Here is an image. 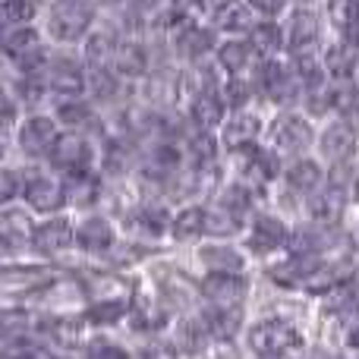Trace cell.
Masks as SVG:
<instances>
[{
	"instance_id": "cell-1",
	"label": "cell",
	"mask_w": 359,
	"mask_h": 359,
	"mask_svg": "<svg viewBox=\"0 0 359 359\" xmlns=\"http://www.w3.org/2000/svg\"><path fill=\"white\" fill-rule=\"evenodd\" d=\"M101 13L88 0H67V4L44 6L41 13V35L48 38L50 48L79 50L86 35L95 29Z\"/></svg>"
},
{
	"instance_id": "cell-2",
	"label": "cell",
	"mask_w": 359,
	"mask_h": 359,
	"mask_svg": "<svg viewBox=\"0 0 359 359\" xmlns=\"http://www.w3.org/2000/svg\"><path fill=\"white\" fill-rule=\"evenodd\" d=\"M249 82L255 92V104H271L274 111H293L299 104V95H303V86L284 57L259 60L249 73Z\"/></svg>"
},
{
	"instance_id": "cell-3",
	"label": "cell",
	"mask_w": 359,
	"mask_h": 359,
	"mask_svg": "<svg viewBox=\"0 0 359 359\" xmlns=\"http://www.w3.org/2000/svg\"><path fill=\"white\" fill-rule=\"evenodd\" d=\"M50 44L41 35V25H16L0 38V60L13 69V76H38L44 73L50 57Z\"/></svg>"
},
{
	"instance_id": "cell-4",
	"label": "cell",
	"mask_w": 359,
	"mask_h": 359,
	"mask_svg": "<svg viewBox=\"0 0 359 359\" xmlns=\"http://www.w3.org/2000/svg\"><path fill=\"white\" fill-rule=\"evenodd\" d=\"M316 123L293 107V111H274L271 120H265V136L262 142L274 149L284 161L316 151Z\"/></svg>"
},
{
	"instance_id": "cell-5",
	"label": "cell",
	"mask_w": 359,
	"mask_h": 359,
	"mask_svg": "<svg viewBox=\"0 0 359 359\" xmlns=\"http://www.w3.org/2000/svg\"><path fill=\"white\" fill-rule=\"evenodd\" d=\"M22 208L38 217H54L67 211L63 198V180L48 164H22Z\"/></svg>"
},
{
	"instance_id": "cell-6",
	"label": "cell",
	"mask_w": 359,
	"mask_h": 359,
	"mask_svg": "<svg viewBox=\"0 0 359 359\" xmlns=\"http://www.w3.org/2000/svg\"><path fill=\"white\" fill-rule=\"evenodd\" d=\"M60 126L50 117V111H32L22 114L19 126L13 130V149L25 158V164H48V155L54 149Z\"/></svg>"
},
{
	"instance_id": "cell-7",
	"label": "cell",
	"mask_w": 359,
	"mask_h": 359,
	"mask_svg": "<svg viewBox=\"0 0 359 359\" xmlns=\"http://www.w3.org/2000/svg\"><path fill=\"white\" fill-rule=\"evenodd\" d=\"M41 79L48 86L50 104L54 101H69V98H86V63H82L79 50L54 48Z\"/></svg>"
},
{
	"instance_id": "cell-8",
	"label": "cell",
	"mask_w": 359,
	"mask_h": 359,
	"mask_svg": "<svg viewBox=\"0 0 359 359\" xmlns=\"http://www.w3.org/2000/svg\"><path fill=\"white\" fill-rule=\"evenodd\" d=\"M280 29H284V57L318 54L325 44V19L318 6H290L280 19Z\"/></svg>"
},
{
	"instance_id": "cell-9",
	"label": "cell",
	"mask_w": 359,
	"mask_h": 359,
	"mask_svg": "<svg viewBox=\"0 0 359 359\" xmlns=\"http://www.w3.org/2000/svg\"><path fill=\"white\" fill-rule=\"evenodd\" d=\"M215 48H217V35L208 25V19L174 25L168 32V54L174 57V63H180V69L211 60Z\"/></svg>"
},
{
	"instance_id": "cell-10",
	"label": "cell",
	"mask_w": 359,
	"mask_h": 359,
	"mask_svg": "<svg viewBox=\"0 0 359 359\" xmlns=\"http://www.w3.org/2000/svg\"><path fill=\"white\" fill-rule=\"evenodd\" d=\"M98 145L95 139L79 136V133H60L48 155V168L57 177H73L86 170H98Z\"/></svg>"
},
{
	"instance_id": "cell-11",
	"label": "cell",
	"mask_w": 359,
	"mask_h": 359,
	"mask_svg": "<svg viewBox=\"0 0 359 359\" xmlns=\"http://www.w3.org/2000/svg\"><path fill=\"white\" fill-rule=\"evenodd\" d=\"M50 117L57 120L60 133H79V136H88L95 142H104L111 136V123L107 117L92 107L86 98H69V101H54L50 104Z\"/></svg>"
},
{
	"instance_id": "cell-12",
	"label": "cell",
	"mask_w": 359,
	"mask_h": 359,
	"mask_svg": "<svg viewBox=\"0 0 359 359\" xmlns=\"http://www.w3.org/2000/svg\"><path fill=\"white\" fill-rule=\"evenodd\" d=\"M287 236H290V224L278 211L259 208L243 227V249L252 255H274L287 249Z\"/></svg>"
},
{
	"instance_id": "cell-13",
	"label": "cell",
	"mask_w": 359,
	"mask_h": 359,
	"mask_svg": "<svg viewBox=\"0 0 359 359\" xmlns=\"http://www.w3.org/2000/svg\"><path fill=\"white\" fill-rule=\"evenodd\" d=\"M246 341L255 356H265V359H278L290 353V350L303 347V334L297 331V325L284 322V318H259L249 328Z\"/></svg>"
},
{
	"instance_id": "cell-14",
	"label": "cell",
	"mask_w": 359,
	"mask_h": 359,
	"mask_svg": "<svg viewBox=\"0 0 359 359\" xmlns=\"http://www.w3.org/2000/svg\"><path fill=\"white\" fill-rule=\"evenodd\" d=\"M217 145H221V155H233V151L252 149V145L262 142L265 136V117H262L255 107H246V111H230L224 117V123L217 126Z\"/></svg>"
},
{
	"instance_id": "cell-15",
	"label": "cell",
	"mask_w": 359,
	"mask_h": 359,
	"mask_svg": "<svg viewBox=\"0 0 359 359\" xmlns=\"http://www.w3.org/2000/svg\"><path fill=\"white\" fill-rule=\"evenodd\" d=\"M130 82H123L111 67H86V101L98 107L107 117V111H120L130 98Z\"/></svg>"
},
{
	"instance_id": "cell-16",
	"label": "cell",
	"mask_w": 359,
	"mask_h": 359,
	"mask_svg": "<svg viewBox=\"0 0 359 359\" xmlns=\"http://www.w3.org/2000/svg\"><path fill=\"white\" fill-rule=\"evenodd\" d=\"M155 67H158V50L151 48L145 38L123 35V41H120L117 54H114V60H111L114 73L123 82H130V86H139Z\"/></svg>"
},
{
	"instance_id": "cell-17",
	"label": "cell",
	"mask_w": 359,
	"mask_h": 359,
	"mask_svg": "<svg viewBox=\"0 0 359 359\" xmlns=\"http://www.w3.org/2000/svg\"><path fill=\"white\" fill-rule=\"evenodd\" d=\"M73 246L86 255H111L117 246V224L104 211H88L73 221Z\"/></svg>"
},
{
	"instance_id": "cell-18",
	"label": "cell",
	"mask_w": 359,
	"mask_h": 359,
	"mask_svg": "<svg viewBox=\"0 0 359 359\" xmlns=\"http://www.w3.org/2000/svg\"><path fill=\"white\" fill-rule=\"evenodd\" d=\"M356 151H359V136H356L353 123L328 120V123L316 133V158L325 168L344 164V161H356Z\"/></svg>"
},
{
	"instance_id": "cell-19",
	"label": "cell",
	"mask_w": 359,
	"mask_h": 359,
	"mask_svg": "<svg viewBox=\"0 0 359 359\" xmlns=\"http://www.w3.org/2000/svg\"><path fill=\"white\" fill-rule=\"evenodd\" d=\"M280 189L303 205L309 196L325 189V164L318 161L316 155L290 158V161L284 164V174H280Z\"/></svg>"
},
{
	"instance_id": "cell-20",
	"label": "cell",
	"mask_w": 359,
	"mask_h": 359,
	"mask_svg": "<svg viewBox=\"0 0 359 359\" xmlns=\"http://www.w3.org/2000/svg\"><path fill=\"white\" fill-rule=\"evenodd\" d=\"M120 41H123V29L114 16H104L95 22V29L79 44V57L86 67H111L114 54H117Z\"/></svg>"
},
{
	"instance_id": "cell-21",
	"label": "cell",
	"mask_w": 359,
	"mask_h": 359,
	"mask_svg": "<svg viewBox=\"0 0 359 359\" xmlns=\"http://www.w3.org/2000/svg\"><path fill=\"white\" fill-rule=\"evenodd\" d=\"M73 249V217L63 211V215L44 217L35 224V233H32L29 252L41 255V259H57V255L69 252Z\"/></svg>"
},
{
	"instance_id": "cell-22",
	"label": "cell",
	"mask_w": 359,
	"mask_h": 359,
	"mask_svg": "<svg viewBox=\"0 0 359 359\" xmlns=\"http://www.w3.org/2000/svg\"><path fill=\"white\" fill-rule=\"evenodd\" d=\"M63 180V198H67V211H101L107 192V180L98 170H86V174H73V177H60Z\"/></svg>"
},
{
	"instance_id": "cell-23",
	"label": "cell",
	"mask_w": 359,
	"mask_h": 359,
	"mask_svg": "<svg viewBox=\"0 0 359 359\" xmlns=\"http://www.w3.org/2000/svg\"><path fill=\"white\" fill-rule=\"evenodd\" d=\"M35 215L22 208V205H10L0 208V255H19L29 252L32 233H35Z\"/></svg>"
},
{
	"instance_id": "cell-24",
	"label": "cell",
	"mask_w": 359,
	"mask_h": 359,
	"mask_svg": "<svg viewBox=\"0 0 359 359\" xmlns=\"http://www.w3.org/2000/svg\"><path fill=\"white\" fill-rule=\"evenodd\" d=\"M170 215H174V208H170L164 198H136L133 208L126 211L123 217H126V224H130V230H136L139 236L158 240V236L168 233Z\"/></svg>"
},
{
	"instance_id": "cell-25",
	"label": "cell",
	"mask_w": 359,
	"mask_h": 359,
	"mask_svg": "<svg viewBox=\"0 0 359 359\" xmlns=\"http://www.w3.org/2000/svg\"><path fill=\"white\" fill-rule=\"evenodd\" d=\"M198 293H202L205 303L217 306V309H243L249 280L243 274H205L198 280Z\"/></svg>"
},
{
	"instance_id": "cell-26",
	"label": "cell",
	"mask_w": 359,
	"mask_h": 359,
	"mask_svg": "<svg viewBox=\"0 0 359 359\" xmlns=\"http://www.w3.org/2000/svg\"><path fill=\"white\" fill-rule=\"evenodd\" d=\"M215 67L221 69L224 76H249L252 67L259 63L252 44L246 38H217V48L211 54Z\"/></svg>"
},
{
	"instance_id": "cell-27",
	"label": "cell",
	"mask_w": 359,
	"mask_h": 359,
	"mask_svg": "<svg viewBox=\"0 0 359 359\" xmlns=\"http://www.w3.org/2000/svg\"><path fill=\"white\" fill-rule=\"evenodd\" d=\"M208 25L215 29L217 38H249V32L259 25V19L249 13V6L243 0H230L227 6L211 13Z\"/></svg>"
},
{
	"instance_id": "cell-28",
	"label": "cell",
	"mask_w": 359,
	"mask_h": 359,
	"mask_svg": "<svg viewBox=\"0 0 359 359\" xmlns=\"http://www.w3.org/2000/svg\"><path fill=\"white\" fill-rule=\"evenodd\" d=\"M322 69L328 76V82H347V79H356V69H359V50L350 48L347 41L334 38V41H325L322 44Z\"/></svg>"
},
{
	"instance_id": "cell-29",
	"label": "cell",
	"mask_w": 359,
	"mask_h": 359,
	"mask_svg": "<svg viewBox=\"0 0 359 359\" xmlns=\"http://www.w3.org/2000/svg\"><path fill=\"white\" fill-rule=\"evenodd\" d=\"M168 236L174 243H180V246H189V243L205 240V202L177 205L174 215H170Z\"/></svg>"
},
{
	"instance_id": "cell-30",
	"label": "cell",
	"mask_w": 359,
	"mask_h": 359,
	"mask_svg": "<svg viewBox=\"0 0 359 359\" xmlns=\"http://www.w3.org/2000/svg\"><path fill=\"white\" fill-rule=\"evenodd\" d=\"M211 202H215L217 208H224L227 215H233L236 221H243V224H246L249 217L259 211V196H255V192L249 189L246 183H240V180H230V177H227V183L217 189V196L211 198Z\"/></svg>"
},
{
	"instance_id": "cell-31",
	"label": "cell",
	"mask_w": 359,
	"mask_h": 359,
	"mask_svg": "<svg viewBox=\"0 0 359 359\" xmlns=\"http://www.w3.org/2000/svg\"><path fill=\"white\" fill-rule=\"evenodd\" d=\"M198 265L208 274H243L246 271V255L230 243H205L198 246Z\"/></svg>"
},
{
	"instance_id": "cell-32",
	"label": "cell",
	"mask_w": 359,
	"mask_h": 359,
	"mask_svg": "<svg viewBox=\"0 0 359 359\" xmlns=\"http://www.w3.org/2000/svg\"><path fill=\"white\" fill-rule=\"evenodd\" d=\"M344 211H347V202H344L337 192H331L328 186L325 189H318L316 196H309L303 202V215L309 224H318V227H328V230H337V224H341Z\"/></svg>"
},
{
	"instance_id": "cell-33",
	"label": "cell",
	"mask_w": 359,
	"mask_h": 359,
	"mask_svg": "<svg viewBox=\"0 0 359 359\" xmlns=\"http://www.w3.org/2000/svg\"><path fill=\"white\" fill-rule=\"evenodd\" d=\"M331 117L359 123V79L331 82Z\"/></svg>"
},
{
	"instance_id": "cell-34",
	"label": "cell",
	"mask_w": 359,
	"mask_h": 359,
	"mask_svg": "<svg viewBox=\"0 0 359 359\" xmlns=\"http://www.w3.org/2000/svg\"><path fill=\"white\" fill-rule=\"evenodd\" d=\"M130 309H133L130 297H101L86 309V322L98 325V328H111V325L123 322L130 316Z\"/></svg>"
},
{
	"instance_id": "cell-35",
	"label": "cell",
	"mask_w": 359,
	"mask_h": 359,
	"mask_svg": "<svg viewBox=\"0 0 359 359\" xmlns=\"http://www.w3.org/2000/svg\"><path fill=\"white\" fill-rule=\"evenodd\" d=\"M325 186L331 192L344 198V202H356L359 198V164L356 161H344V164H331L325 168Z\"/></svg>"
},
{
	"instance_id": "cell-36",
	"label": "cell",
	"mask_w": 359,
	"mask_h": 359,
	"mask_svg": "<svg viewBox=\"0 0 359 359\" xmlns=\"http://www.w3.org/2000/svg\"><path fill=\"white\" fill-rule=\"evenodd\" d=\"M246 41L252 44L259 60L284 57V29H280V22H259L252 32H249Z\"/></svg>"
},
{
	"instance_id": "cell-37",
	"label": "cell",
	"mask_w": 359,
	"mask_h": 359,
	"mask_svg": "<svg viewBox=\"0 0 359 359\" xmlns=\"http://www.w3.org/2000/svg\"><path fill=\"white\" fill-rule=\"evenodd\" d=\"M202 328L208 337H217V341H230V337L240 331L243 322V309H217V306H205L202 312Z\"/></svg>"
},
{
	"instance_id": "cell-38",
	"label": "cell",
	"mask_w": 359,
	"mask_h": 359,
	"mask_svg": "<svg viewBox=\"0 0 359 359\" xmlns=\"http://www.w3.org/2000/svg\"><path fill=\"white\" fill-rule=\"evenodd\" d=\"M322 19L337 32V38H347L359 25V0H322Z\"/></svg>"
},
{
	"instance_id": "cell-39",
	"label": "cell",
	"mask_w": 359,
	"mask_h": 359,
	"mask_svg": "<svg viewBox=\"0 0 359 359\" xmlns=\"http://www.w3.org/2000/svg\"><path fill=\"white\" fill-rule=\"evenodd\" d=\"M243 227H246V224L236 221L233 215L217 208L215 202H205V236H211L215 243H227V240H233V236H240Z\"/></svg>"
},
{
	"instance_id": "cell-40",
	"label": "cell",
	"mask_w": 359,
	"mask_h": 359,
	"mask_svg": "<svg viewBox=\"0 0 359 359\" xmlns=\"http://www.w3.org/2000/svg\"><path fill=\"white\" fill-rule=\"evenodd\" d=\"M221 98H224V104H227V111H246V107H255V92H252L249 76H224Z\"/></svg>"
},
{
	"instance_id": "cell-41",
	"label": "cell",
	"mask_w": 359,
	"mask_h": 359,
	"mask_svg": "<svg viewBox=\"0 0 359 359\" xmlns=\"http://www.w3.org/2000/svg\"><path fill=\"white\" fill-rule=\"evenodd\" d=\"M297 111L303 114V117H309L312 123L331 117V82L328 86H318V88H306V92L299 95Z\"/></svg>"
},
{
	"instance_id": "cell-42",
	"label": "cell",
	"mask_w": 359,
	"mask_h": 359,
	"mask_svg": "<svg viewBox=\"0 0 359 359\" xmlns=\"http://www.w3.org/2000/svg\"><path fill=\"white\" fill-rule=\"evenodd\" d=\"M22 104H19L16 92L6 79H0V136H13V130L22 120Z\"/></svg>"
},
{
	"instance_id": "cell-43",
	"label": "cell",
	"mask_w": 359,
	"mask_h": 359,
	"mask_svg": "<svg viewBox=\"0 0 359 359\" xmlns=\"http://www.w3.org/2000/svg\"><path fill=\"white\" fill-rule=\"evenodd\" d=\"M164 16H168L170 29L183 22H198L205 19V0H164Z\"/></svg>"
},
{
	"instance_id": "cell-44",
	"label": "cell",
	"mask_w": 359,
	"mask_h": 359,
	"mask_svg": "<svg viewBox=\"0 0 359 359\" xmlns=\"http://www.w3.org/2000/svg\"><path fill=\"white\" fill-rule=\"evenodd\" d=\"M328 309L337 316H359V280L350 278L337 287L334 293H328Z\"/></svg>"
},
{
	"instance_id": "cell-45",
	"label": "cell",
	"mask_w": 359,
	"mask_h": 359,
	"mask_svg": "<svg viewBox=\"0 0 359 359\" xmlns=\"http://www.w3.org/2000/svg\"><path fill=\"white\" fill-rule=\"evenodd\" d=\"M19 196H22V168L4 161L0 164V208L19 205Z\"/></svg>"
},
{
	"instance_id": "cell-46",
	"label": "cell",
	"mask_w": 359,
	"mask_h": 359,
	"mask_svg": "<svg viewBox=\"0 0 359 359\" xmlns=\"http://www.w3.org/2000/svg\"><path fill=\"white\" fill-rule=\"evenodd\" d=\"M205 341H208V334H205L202 322H183L177 328V347L183 350V353H198V350L205 347Z\"/></svg>"
},
{
	"instance_id": "cell-47",
	"label": "cell",
	"mask_w": 359,
	"mask_h": 359,
	"mask_svg": "<svg viewBox=\"0 0 359 359\" xmlns=\"http://www.w3.org/2000/svg\"><path fill=\"white\" fill-rule=\"evenodd\" d=\"M243 4L249 6V13H252L259 22H280L284 13L290 10L287 0H243Z\"/></svg>"
},
{
	"instance_id": "cell-48",
	"label": "cell",
	"mask_w": 359,
	"mask_h": 359,
	"mask_svg": "<svg viewBox=\"0 0 359 359\" xmlns=\"http://www.w3.org/2000/svg\"><path fill=\"white\" fill-rule=\"evenodd\" d=\"M161 6H164V0H126L123 13H133V16H139V19H149V16H155Z\"/></svg>"
},
{
	"instance_id": "cell-49",
	"label": "cell",
	"mask_w": 359,
	"mask_h": 359,
	"mask_svg": "<svg viewBox=\"0 0 359 359\" xmlns=\"http://www.w3.org/2000/svg\"><path fill=\"white\" fill-rule=\"evenodd\" d=\"M88 359H130L123 347H117V344H95Z\"/></svg>"
},
{
	"instance_id": "cell-50",
	"label": "cell",
	"mask_w": 359,
	"mask_h": 359,
	"mask_svg": "<svg viewBox=\"0 0 359 359\" xmlns=\"http://www.w3.org/2000/svg\"><path fill=\"white\" fill-rule=\"evenodd\" d=\"M88 4H92L95 6V10H107V13H111V16H114V13H120V10H123V4H126V0H88Z\"/></svg>"
},
{
	"instance_id": "cell-51",
	"label": "cell",
	"mask_w": 359,
	"mask_h": 359,
	"mask_svg": "<svg viewBox=\"0 0 359 359\" xmlns=\"http://www.w3.org/2000/svg\"><path fill=\"white\" fill-rule=\"evenodd\" d=\"M227 4H230V0H205V13L211 16L215 10H221V6H227ZM208 16H205V19H208Z\"/></svg>"
},
{
	"instance_id": "cell-52",
	"label": "cell",
	"mask_w": 359,
	"mask_h": 359,
	"mask_svg": "<svg viewBox=\"0 0 359 359\" xmlns=\"http://www.w3.org/2000/svg\"><path fill=\"white\" fill-rule=\"evenodd\" d=\"M6 155H10V136H0V164L6 161Z\"/></svg>"
},
{
	"instance_id": "cell-53",
	"label": "cell",
	"mask_w": 359,
	"mask_h": 359,
	"mask_svg": "<svg viewBox=\"0 0 359 359\" xmlns=\"http://www.w3.org/2000/svg\"><path fill=\"white\" fill-rule=\"evenodd\" d=\"M347 344H350V347H353V350H356V353H359V325H356V328H353V331H350Z\"/></svg>"
},
{
	"instance_id": "cell-54",
	"label": "cell",
	"mask_w": 359,
	"mask_h": 359,
	"mask_svg": "<svg viewBox=\"0 0 359 359\" xmlns=\"http://www.w3.org/2000/svg\"><path fill=\"white\" fill-rule=\"evenodd\" d=\"M322 0H287V6H318Z\"/></svg>"
},
{
	"instance_id": "cell-55",
	"label": "cell",
	"mask_w": 359,
	"mask_h": 359,
	"mask_svg": "<svg viewBox=\"0 0 359 359\" xmlns=\"http://www.w3.org/2000/svg\"><path fill=\"white\" fill-rule=\"evenodd\" d=\"M356 136H359V126H356Z\"/></svg>"
},
{
	"instance_id": "cell-56",
	"label": "cell",
	"mask_w": 359,
	"mask_h": 359,
	"mask_svg": "<svg viewBox=\"0 0 359 359\" xmlns=\"http://www.w3.org/2000/svg\"><path fill=\"white\" fill-rule=\"evenodd\" d=\"M0 4H4V0H0Z\"/></svg>"
}]
</instances>
